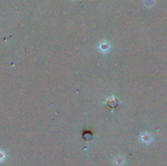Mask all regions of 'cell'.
<instances>
[{
  "label": "cell",
  "mask_w": 167,
  "mask_h": 166,
  "mask_svg": "<svg viewBox=\"0 0 167 166\" xmlns=\"http://www.w3.org/2000/svg\"><path fill=\"white\" fill-rule=\"evenodd\" d=\"M4 159H5L4 152L0 150V163L3 161V160H4Z\"/></svg>",
  "instance_id": "obj_1"
}]
</instances>
